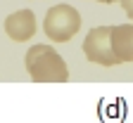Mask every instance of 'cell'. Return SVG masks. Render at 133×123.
Returning <instances> with one entry per match:
<instances>
[{"label":"cell","instance_id":"6da1fadb","mask_svg":"<svg viewBox=\"0 0 133 123\" xmlns=\"http://www.w3.org/2000/svg\"><path fill=\"white\" fill-rule=\"evenodd\" d=\"M26 71L33 83H66L69 81V69L64 59L50 45H31L26 50Z\"/></svg>","mask_w":133,"mask_h":123},{"label":"cell","instance_id":"7a4b0ae2","mask_svg":"<svg viewBox=\"0 0 133 123\" xmlns=\"http://www.w3.org/2000/svg\"><path fill=\"white\" fill-rule=\"evenodd\" d=\"M81 28V14L76 7L66 5V3H59L55 7H50L45 19H43V31L50 40L55 43H66L71 40Z\"/></svg>","mask_w":133,"mask_h":123},{"label":"cell","instance_id":"3957f363","mask_svg":"<svg viewBox=\"0 0 133 123\" xmlns=\"http://www.w3.org/2000/svg\"><path fill=\"white\" fill-rule=\"evenodd\" d=\"M83 55L93 64H102V66L119 64L112 52V45H109V26H97V28L88 31L86 40H83Z\"/></svg>","mask_w":133,"mask_h":123},{"label":"cell","instance_id":"277c9868","mask_svg":"<svg viewBox=\"0 0 133 123\" xmlns=\"http://www.w3.org/2000/svg\"><path fill=\"white\" fill-rule=\"evenodd\" d=\"M36 14L31 10H17L5 19V33L14 43H26L36 36Z\"/></svg>","mask_w":133,"mask_h":123},{"label":"cell","instance_id":"5b68a950","mask_svg":"<svg viewBox=\"0 0 133 123\" xmlns=\"http://www.w3.org/2000/svg\"><path fill=\"white\" fill-rule=\"evenodd\" d=\"M109 45L119 64L133 62V26L131 24L109 26Z\"/></svg>","mask_w":133,"mask_h":123},{"label":"cell","instance_id":"8992f818","mask_svg":"<svg viewBox=\"0 0 133 123\" xmlns=\"http://www.w3.org/2000/svg\"><path fill=\"white\" fill-rule=\"evenodd\" d=\"M121 7H124V12L131 17V21H133V0H121Z\"/></svg>","mask_w":133,"mask_h":123},{"label":"cell","instance_id":"52a82bcc","mask_svg":"<svg viewBox=\"0 0 133 123\" xmlns=\"http://www.w3.org/2000/svg\"><path fill=\"white\" fill-rule=\"evenodd\" d=\"M95 3H102V5H112V3H116V0H95Z\"/></svg>","mask_w":133,"mask_h":123}]
</instances>
